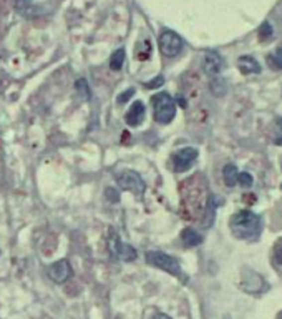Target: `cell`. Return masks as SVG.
<instances>
[{
	"label": "cell",
	"instance_id": "1",
	"mask_svg": "<svg viewBox=\"0 0 282 319\" xmlns=\"http://www.w3.org/2000/svg\"><path fill=\"white\" fill-rule=\"evenodd\" d=\"M183 209L185 216L189 219H196L204 211L207 204V189L206 183L201 176L191 178L189 181L183 183Z\"/></svg>",
	"mask_w": 282,
	"mask_h": 319
},
{
	"label": "cell",
	"instance_id": "2",
	"mask_svg": "<svg viewBox=\"0 0 282 319\" xmlns=\"http://www.w3.org/2000/svg\"><path fill=\"white\" fill-rule=\"evenodd\" d=\"M231 231L236 238L239 239H249L256 241L261 236L262 231V221L256 213L252 211H239L229 219Z\"/></svg>",
	"mask_w": 282,
	"mask_h": 319
},
{
	"label": "cell",
	"instance_id": "3",
	"mask_svg": "<svg viewBox=\"0 0 282 319\" xmlns=\"http://www.w3.org/2000/svg\"><path fill=\"white\" fill-rule=\"evenodd\" d=\"M153 115L155 120L161 125L171 123L176 117V102L170 93H156L151 98Z\"/></svg>",
	"mask_w": 282,
	"mask_h": 319
},
{
	"label": "cell",
	"instance_id": "4",
	"mask_svg": "<svg viewBox=\"0 0 282 319\" xmlns=\"http://www.w3.org/2000/svg\"><path fill=\"white\" fill-rule=\"evenodd\" d=\"M146 263L155 268H160L170 274H175V276H181V266L180 263H178V259H175L166 253H161V251L146 253Z\"/></svg>",
	"mask_w": 282,
	"mask_h": 319
},
{
	"label": "cell",
	"instance_id": "5",
	"mask_svg": "<svg viewBox=\"0 0 282 319\" xmlns=\"http://www.w3.org/2000/svg\"><path fill=\"white\" fill-rule=\"evenodd\" d=\"M116 183L121 189H126V191H131L135 194L145 193L146 189V183L143 181V178L135 171H123L121 174H118Z\"/></svg>",
	"mask_w": 282,
	"mask_h": 319
},
{
	"label": "cell",
	"instance_id": "6",
	"mask_svg": "<svg viewBox=\"0 0 282 319\" xmlns=\"http://www.w3.org/2000/svg\"><path fill=\"white\" fill-rule=\"evenodd\" d=\"M183 38L178 33L171 32V30H165L160 35V50L165 57H175L181 52L183 48Z\"/></svg>",
	"mask_w": 282,
	"mask_h": 319
},
{
	"label": "cell",
	"instance_id": "7",
	"mask_svg": "<svg viewBox=\"0 0 282 319\" xmlns=\"http://www.w3.org/2000/svg\"><path fill=\"white\" fill-rule=\"evenodd\" d=\"M196 158H197V150L196 148H191V147L181 148L173 155V168H175V171L183 173L194 164Z\"/></svg>",
	"mask_w": 282,
	"mask_h": 319
},
{
	"label": "cell",
	"instance_id": "8",
	"mask_svg": "<svg viewBox=\"0 0 282 319\" xmlns=\"http://www.w3.org/2000/svg\"><path fill=\"white\" fill-rule=\"evenodd\" d=\"M47 274H48V278H50L53 283L63 284V283L68 281V279L72 278L73 271H72L70 263H68L67 259H60V261L52 263L50 266H48Z\"/></svg>",
	"mask_w": 282,
	"mask_h": 319
},
{
	"label": "cell",
	"instance_id": "9",
	"mask_svg": "<svg viewBox=\"0 0 282 319\" xmlns=\"http://www.w3.org/2000/svg\"><path fill=\"white\" fill-rule=\"evenodd\" d=\"M202 67H204V72L207 75H217L224 68V60L219 53L216 52H207L204 55V62H202Z\"/></svg>",
	"mask_w": 282,
	"mask_h": 319
},
{
	"label": "cell",
	"instance_id": "10",
	"mask_svg": "<svg viewBox=\"0 0 282 319\" xmlns=\"http://www.w3.org/2000/svg\"><path fill=\"white\" fill-rule=\"evenodd\" d=\"M145 105L143 102H135L130 107V110L126 112L125 115V122L130 125V127H138V125H141V122L145 120Z\"/></svg>",
	"mask_w": 282,
	"mask_h": 319
},
{
	"label": "cell",
	"instance_id": "11",
	"mask_svg": "<svg viewBox=\"0 0 282 319\" xmlns=\"http://www.w3.org/2000/svg\"><path fill=\"white\" fill-rule=\"evenodd\" d=\"M237 67H239L241 73L244 75H252V73H261V65L256 62L251 55H244L237 60Z\"/></svg>",
	"mask_w": 282,
	"mask_h": 319
},
{
	"label": "cell",
	"instance_id": "12",
	"mask_svg": "<svg viewBox=\"0 0 282 319\" xmlns=\"http://www.w3.org/2000/svg\"><path fill=\"white\" fill-rule=\"evenodd\" d=\"M181 241L185 246L192 248V246H197V244L202 243V236L197 231H194L192 228H185L181 233Z\"/></svg>",
	"mask_w": 282,
	"mask_h": 319
},
{
	"label": "cell",
	"instance_id": "13",
	"mask_svg": "<svg viewBox=\"0 0 282 319\" xmlns=\"http://www.w3.org/2000/svg\"><path fill=\"white\" fill-rule=\"evenodd\" d=\"M136 249L130 246V244H125V243H120V246H118V251H116V258H120L121 261L125 263H131L136 259Z\"/></svg>",
	"mask_w": 282,
	"mask_h": 319
},
{
	"label": "cell",
	"instance_id": "14",
	"mask_svg": "<svg viewBox=\"0 0 282 319\" xmlns=\"http://www.w3.org/2000/svg\"><path fill=\"white\" fill-rule=\"evenodd\" d=\"M15 8L23 17H33V15H37V7H33L32 0H15Z\"/></svg>",
	"mask_w": 282,
	"mask_h": 319
},
{
	"label": "cell",
	"instance_id": "15",
	"mask_svg": "<svg viewBox=\"0 0 282 319\" xmlns=\"http://www.w3.org/2000/svg\"><path fill=\"white\" fill-rule=\"evenodd\" d=\"M222 178H224L226 186L232 188L237 181V168L234 164H226L224 169H222Z\"/></svg>",
	"mask_w": 282,
	"mask_h": 319
},
{
	"label": "cell",
	"instance_id": "16",
	"mask_svg": "<svg viewBox=\"0 0 282 319\" xmlns=\"http://www.w3.org/2000/svg\"><path fill=\"white\" fill-rule=\"evenodd\" d=\"M267 65L271 68L282 70V48H277L276 52H272L271 55H267Z\"/></svg>",
	"mask_w": 282,
	"mask_h": 319
},
{
	"label": "cell",
	"instance_id": "17",
	"mask_svg": "<svg viewBox=\"0 0 282 319\" xmlns=\"http://www.w3.org/2000/svg\"><path fill=\"white\" fill-rule=\"evenodd\" d=\"M123 62H125V50L120 48V50H116V52L113 53L111 58H110L111 70H120L123 67Z\"/></svg>",
	"mask_w": 282,
	"mask_h": 319
},
{
	"label": "cell",
	"instance_id": "18",
	"mask_svg": "<svg viewBox=\"0 0 282 319\" xmlns=\"http://www.w3.org/2000/svg\"><path fill=\"white\" fill-rule=\"evenodd\" d=\"M257 33H259V40H261V42H267V40H271L272 33H274V30H272L269 22H264L259 27V32H257Z\"/></svg>",
	"mask_w": 282,
	"mask_h": 319
},
{
	"label": "cell",
	"instance_id": "19",
	"mask_svg": "<svg viewBox=\"0 0 282 319\" xmlns=\"http://www.w3.org/2000/svg\"><path fill=\"white\" fill-rule=\"evenodd\" d=\"M75 88H77V92L80 93V97H83L85 100H87V98H90V87H88V83H87V80H85V78L77 80Z\"/></svg>",
	"mask_w": 282,
	"mask_h": 319
},
{
	"label": "cell",
	"instance_id": "20",
	"mask_svg": "<svg viewBox=\"0 0 282 319\" xmlns=\"http://www.w3.org/2000/svg\"><path fill=\"white\" fill-rule=\"evenodd\" d=\"M272 259H274L276 268L282 273V241L276 246V249H274V258H272Z\"/></svg>",
	"mask_w": 282,
	"mask_h": 319
},
{
	"label": "cell",
	"instance_id": "21",
	"mask_svg": "<svg viewBox=\"0 0 282 319\" xmlns=\"http://www.w3.org/2000/svg\"><path fill=\"white\" fill-rule=\"evenodd\" d=\"M274 143H276V145H282V117L277 118V122H276Z\"/></svg>",
	"mask_w": 282,
	"mask_h": 319
},
{
	"label": "cell",
	"instance_id": "22",
	"mask_svg": "<svg viewBox=\"0 0 282 319\" xmlns=\"http://www.w3.org/2000/svg\"><path fill=\"white\" fill-rule=\"evenodd\" d=\"M237 181L241 183V186H251L252 184V176L249 173H237Z\"/></svg>",
	"mask_w": 282,
	"mask_h": 319
},
{
	"label": "cell",
	"instance_id": "23",
	"mask_svg": "<svg viewBox=\"0 0 282 319\" xmlns=\"http://www.w3.org/2000/svg\"><path fill=\"white\" fill-rule=\"evenodd\" d=\"M133 93H135V90H133V88H128L125 93H123V95H120V97H118V103H126L128 100L131 98V95H133Z\"/></svg>",
	"mask_w": 282,
	"mask_h": 319
},
{
	"label": "cell",
	"instance_id": "24",
	"mask_svg": "<svg viewBox=\"0 0 282 319\" xmlns=\"http://www.w3.org/2000/svg\"><path fill=\"white\" fill-rule=\"evenodd\" d=\"M163 82H165V78H163V77H156L155 82L146 83V87L148 88H156V87H160V85H163Z\"/></svg>",
	"mask_w": 282,
	"mask_h": 319
},
{
	"label": "cell",
	"instance_id": "25",
	"mask_svg": "<svg viewBox=\"0 0 282 319\" xmlns=\"http://www.w3.org/2000/svg\"><path fill=\"white\" fill-rule=\"evenodd\" d=\"M106 196H111L110 201H113V203H116V201H118V193L115 191V189L108 188V189H106Z\"/></svg>",
	"mask_w": 282,
	"mask_h": 319
},
{
	"label": "cell",
	"instance_id": "26",
	"mask_svg": "<svg viewBox=\"0 0 282 319\" xmlns=\"http://www.w3.org/2000/svg\"><path fill=\"white\" fill-rule=\"evenodd\" d=\"M150 319H171L170 316H168V314H163V313H156L155 316L153 318H150Z\"/></svg>",
	"mask_w": 282,
	"mask_h": 319
},
{
	"label": "cell",
	"instance_id": "27",
	"mask_svg": "<svg viewBox=\"0 0 282 319\" xmlns=\"http://www.w3.org/2000/svg\"><path fill=\"white\" fill-rule=\"evenodd\" d=\"M277 319H282V311H281L279 314H277Z\"/></svg>",
	"mask_w": 282,
	"mask_h": 319
}]
</instances>
